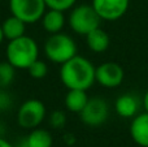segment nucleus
Returning a JSON list of instances; mask_svg holds the SVG:
<instances>
[{"mask_svg":"<svg viewBox=\"0 0 148 147\" xmlns=\"http://www.w3.org/2000/svg\"><path fill=\"white\" fill-rule=\"evenodd\" d=\"M95 70L88 59L75 55L66 63L61 64L60 80L68 90H88L95 82Z\"/></svg>","mask_w":148,"mask_h":147,"instance_id":"1","label":"nucleus"},{"mask_svg":"<svg viewBox=\"0 0 148 147\" xmlns=\"http://www.w3.org/2000/svg\"><path fill=\"white\" fill-rule=\"evenodd\" d=\"M7 61H9L16 69H26L39 59V47L35 39L23 35L17 39L9 41L5 49Z\"/></svg>","mask_w":148,"mask_h":147,"instance_id":"2","label":"nucleus"},{"mask_svg":"<svg viewBox=\"0 0 148 147\" xmlns=\"http://www.w3.org/2000/svg\"><path fill=\"white\" fill-rule=\"evenodd\" d=\"M43 48L46 57L55 64H64L77 55V44L74 39L61 31L49 34Z\"/></svg>","mask_w":148,"mask_h":147,"instance_id":"3","label":"nucleus"},{"mask_svg":"<svg viewBox=\"0 0 148 147\" xmlns=\"http://www.w3.org/2000/svg\"><path fill=\"white\" fill-rule=\"evenodd\" d=\"M70 29L79 35L86 36L92 30L100 27L101 18L96 13L92 5L82 4L73 8L68 18Z\"/></svg>","mask_w":148,"mask_h":147,"instance_id":"4","label":"nucleus"},{"mask_svg":"<svg viewBox=\"0 0 148 147\" xmlns=\"http://www.w3.org/2000/svg\"><path fill=\"white\" fill-rule=\"evenodd\" d=\"M47 109L43 102L39 99H27L20 106L17 112V122L23 129L33 130L39 128L44 121Z\"/></svg>","mask_w":148,"mask_h":147,"instance_id":"5","label":"nucleus"},{"mask_svg":"<svg viewBox=\"0 0 148 147\" xmlns=\"http://www.w3.org/2000/svg\"><path fill=\"white\" fill-rule=\"evenodd\" d=\"M10 13L23 22L35 23L43 17L47 7L44 0H9Z\"/></svg>","mask_w":148,"mask_h":147,"instance_id":"6","label":"nucleus"},{"mask_svg":"<svg viewBox=\"0 0 148 147\" xmlns=\"http://www.w3.org/2000/svg\"><path fill=\"white\" fill-rule=\"evenodd\" d=\"M83 124L88 126H100L107 121L109 116V107L108 103L101 98L88 99L87 104L79 113Z\"/></svg>","mask_w":148,"mask_h":147,"instance_id":"7","label":"nucleus"},{"mask_svg":"<svg viewBox=\"0 0 148 147\" xmlns=\"http://www.w3.org/2000/svg\"><path fill=\"white\" fill-rule=\"evenodd\" d=\"M125 73L118 63L107 61L100 64L95 70V81L100 86L107 89H114L122 83Z\"/></svg>","mask_w":148,"mask_h":147,"instance_id":"8","label":"nucleus"},{"mask_svg":"<svg viewBox=\"0 0 148 147\" xmlns=\"http://www.w3.org/2000/svg\"><path fill=\"white\" fill-rule=\"evenodd\" d=\"M129 0H92V7L101 20L116 21L129 9Z\"/></svg>","mask_w":148,"mask_h":147,"instance_id":"9","label":"nucleus"},{"mask_svg":"<svg viewBox=\"0 0 148 147\" xmlns=\"http://www.w3.org/2000/svg\"><path fill=\"white\" fill-rule=\"evenodd\" d=\"M133 141L142 147H148V112L136 115L130 125Z\"/></svg>","mask_w":148,"mask_h":147,"instance_id":"10","label":"nucleus"},{"mask_svg":"<svg viewBox=\"0 0 148 147\" xmlns=\"http://www.w3.org/2000/svg\"><path fill=\"white\" fill-rule=\"evenodd\" d=\"M116 112L123 119L135 117L139 109V102L133 94H122L114 103Z\"/></svg>","mask_w":148,"mask_h":147,"instance_id":"11","label":"nucleus"},{"mask_svg":"<svg viewBox=\"0 0 148 147\" xmlns=\"http://www.w3.org/2000/svg\"><path fill=\"white\" fill-rule=\"evenodd\" d=\"M42 26L48 34H56L62 30L65 26L64 12L56 9H48L44 12L43 17L40 18Z\"/></svg>","mask_w":148,"mask_h":147,"instance_id":"12","label":"nucleus"},{"mask_svg":"<svg viewBox=\"0 0 148 147\" xmlns=\"http://www.w3.org/2000/svg\"><path fill=\"white\" fill-rule=\"evenodd\" d=\"M1 29L3 33H4V38L8 39V41H13V39L26 35V23L13 14L3 21Z\"/></svg>","mask_w":148,"mask_h":147,"instance_id":"13","label":"nucleus"},{"mask_svg":"<svg viewBox=\"0 0 148 147\" xmlns=\"http://www.w3.org/2000/svg\"><path fill=\"white\" fill-rule=\"evenodd\" d=\"M86 42L88 48L92 52L96 54H101V52L107 51L109 47V35L105 33V30H103L101 27H97L95 30H92L91 33H88L86 35Z\"/></svg>","mask_w":148,"mask_h":147,"instance_id":"14","label":"nucleus"},{"mask_svg":"<svg viewBox=\"0 0 148 147\" xmlns=\"http://www.w3.org/2000/svg\"><path fill=\"white\" fill-rule=\"evenodd\" d=\"M87 102H88V96L86 94V90L72 89V90H68L64 103L68 111L74 112V113H81Z\"/></svg>","mask_w":148,"mask_h":147,"instance_id":"15","label":"nucleus"},{"mask_svg":"<svg viewBox=\"0 0 148 147\" xmlns=\"http://www.w3.org/2000/svg\"><path fill=\"white\" fill-rule=\"evenodd\" d=\"M26 142H27L29 147H52L53 139L48 130L35 128L26 137Z\"/></svg>","mask_w":148,"mask_h":147,"instance_id":"16","label":"nucleus"},{"mask_svg":"<svg viewBox=\"0 0 148 147\" xmlns=\"http://www.w3.org/2000/svg\"><path fill=\"white\" fill-rule=\"evenodd\" d=\"M16 68L9 61L0 63V89H8L14 81Z\"/></svg>","mask_w":148,"mask_h":147,"instance_id":"17","label":"nucleus"},{"mask_svg":"<svg viewBox=\"0 0 148 147\" xmlns=\"http://www.w3.org/2000/svg\"><path fill=\"white\" fill-rule=\"evenodd\" d=\"M27 72L30 74V77L34 78V80H42L48 74V65L43 60L38 59L27 68Z\"/></svg>","mask_w":148,"mask_h":147,"instance_id":"18","label":"nucleus"},{"mask_svg":"<svg viewBox=\"0 0 148 147\" xmlns=\"http://www.w3.org/2000/svg\"><path fill=\"white\" fill-rule=\"evenodd\" d=\"M44 3H46V7L48 9H56L65 12V10L74 7L77 0H44Z\"/></svg>","mask_w":148,"mask_h":147,"instance_id":"19","label":"nucleus"},{"mask_svg":"<svg viewBox=\"0 0 148 147\" xmlns=\"http://www.w3.org/2000/svg\"><path fill=\"white\" fill-rule=\"evenodd\" d=\"M66 124V115L62 111H53L49 116V125H51L53 129H61L65 126Z\"/></svg>","mask_w":148,"mask_h":147,"instance_id":"20","label":"nucleus"},{"mask_svg":"<svg viewBox=\"0 0 148 147\" xmlns=\"http://www.w3.org/2000/svg\"><path fill=\"white\" fill-rule=\"evenodd\" d=\"M13 106V96L7 89H0V112H5Z\"/></svg>","mask_w":148,"mask_h":147,"instance_id":"21","label":"nucleus"},{"mask_svg":"<svg viewBox=\"0 0 148 147\" xmlns=\"http://www.w3.org/2000/svg\"><path fill=\"white\" fill-rule=\"evenodd\" d=\"M0 147H13V146L10 145V143L8 142L4 137H1V135H0Z\"/></svg>","mask_w":148,"mask_h":147,"instance_id":"22","label":"nucleus"},{"mask_svg":"<svg viewBox=\"0 0 148 147\" xmlns=\"http://www.w3.org/2000/svg\"><path fill=\"white\" fill-rule=\"evenodd\" d=\"M143 106H144V109H146V112H148V90H147V93L144 94V98H143Z\"/></svg>","mask_w":148,"mask_h":147,"instance_id":"23","label":"nucleus"},{"mask_svg":"<svg viewBox=\"0 0 148 147\" xmlns=\"http://www.w3.org/2000/svg\"><path fill=\"white\" fill-rule=\"evenodd\" d=\"M14 147V146H13ZM16 147H29V145H27V142H26V138H23L21 142H18V145L16 146Z\"/></svg>","mask_w":148,"mask_h":147,"instance_id":"24","label":"nucleus"},{"mask_svg":"<svg viewBox=\"0 0 148 147\" xmlns=\"http://www.w3.org/2000/svg\"><path fill=\"white\" fill-rule=\"evenodd\" d=\"M4 33H3V29H1V25H0V44H1V42L4 41Z\"/></svg>","mask_w":148,"mask_h":147,"instance_id":"25","label":"nucleus"}]
</instances>
